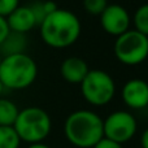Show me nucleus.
I'll return each instance as SVG.
<instances>
[{
    "mask_svg": "<svg viewBox=\"0 0 148 148\" xmlns=\"http://www.w3.org/2000/svg\"><path fill=\"white\" fill-rule=\"evenodd\" d=\"M140 144H142V148H148V129H146L143 131V134H142Z\"/></svg>",
    "mask_w": 148,
    "mask_h": 148,
    "instance_id": "obj_21",
    "label": "nucleus"
},
{
    "mask_svg": "<svg viewBox=\"0 0 148 148\" xmlns=\"http://www.w3.org/2000/svg\"><path fill=\"white\" fill-rule=\"evenodd\" d=\"M130 14L120 4H108L100 14V25L103 30L116 38L130 30Z\"/></svg>",
    "mask_w": 148,
    "mask_h": 148,
    "instance_id": "obj_8",
    "label": "nucleus"
},
{
    "mask_svg": "<svg viewBox=\"0 0 148 148\" xmlns=\"http://www.w3.org/2000/svg\"><path fill=\"white\" fill-rule=\"evenodd\" d=\"M9 31L10 30H9V26H8L7 18L0 16V44H1V42L5 39V36L8 35Z\"/></svg>",
    "mask_w": 148,
    "mask_h": 148,
    "instance_id": "obj_20",
    "label": "nucleus"
},
{
    "mask_svg": "<svg viewBox=\"0 0 148 148\" xmlns=\"http://www.w3.org/2000/svg\"><path fill=\"white\" fill-rule=\"evenodd\" d=\"M147 43H148V35H147Z\"/></svg>",
    "mask_w": 148,
    "mask_h": 148,
    "instance_id": "obj_25",
    "label": "nucleus"
},
{
    "mask_svg": "<svg viewBox=\"0 0 148 148\" xmlns=\"http://www.w3.org/2000/svg\"><path fill=\"white\" fill-rule=\"evenodd\" d=\"M108 7V0H83V8L88 14L100 16Z\"/></svg>",
    "mask_w": 148,
    "mask_h": 148,
    "instance_id": "obj_17",
    "label": "nucleus"
},
{
    "mask_svg": "<svg viewBox=\"0 0 148 148\" xmlns=\"http://www.w3.org/2000/svg\"><path fill=\"white\" fill-rule=\"evenodd\" d=\"M92 148H122V144L117 143V142H114V140H110V139H108V138H103Z\"/></svg>",
    "mask_w": 148,
    "mask_h": 148,
    "instance_id": "obj_19",
    "label": "nucleus"
},
{
    "mask_svg": "<svg viewBox=\"0 0 148 148\" xmlns=\"http://www.w3.org/2000/svg\"><path fill=\"white\" fill-rule=\"evenodd\" d=\"M88 65L83 59L77 56L68 57L62 61L60 73L64 81L72 84H81V82L84 79V77L88 73Z\"/></svg>",
    "mask_w": 148,
    "mask_h": 148,
    "instance_id": "obj_11",
    "label": "nucleus"
},
{
    "mask_svg": "<svg viewBox=\"0 0 148 148\" xmlns=\"http://www.w3.org/2000/svg\"><path fill=\"white\" fill-rule=\"evenodd\" d=\"M81 92L88 104L103 107L114 97L116 83L107 72L92 69L81 82Z\"/></svg>",
    "mask_w": 148,
    "mask_h": 148,
    "instance_id": "obj_5",
    "label": "nucleus"
},
{
    "mask_svg": "<svg viewBox=\"0 0 148 148\" xmlns=\"http://www.w3.org/2000/svg\"><path fill=\"white\" fill-rule=\"evenodd\" d=\"M29 1H34V0H29Z\"/></svg>",
    "mask_w": 148,
    "mask_h": 148,
    "instance_id": "obj_26",
    "label": "nucleus"
},
{
    "mask_svg": "<svg viewBox=\"0 0 148 148\" xmlns=\"http://www.w3.org/2000/svg\"><path fill=\"white\" fill-rule=\"evenodd\" d=\"M64 134L74 147L92 148L100 139L104 138L103 120L92 110H75L65 120Z\"/></svg>",
    "mask_w": 148,
    "mask_h": 148,
    "instance_id": "obj_2",
    "label": "nucleus"
},
{
    "mask_svg": "<svg viewBox=\"0 0 148 148\" xmlns=\"http://www.w3.org/2000/svg\"><path fill=\"white\" fill-rule=\"evenodd\" d=\"M122 100L131 109H144L148 107V83L143 79L134 78L122 87Z\"/></svg>",
    "mask_w": 148,
    "mask_h": 148,
    "instance_id": "obj_9",
    "label": "nucleus"
},
{
    "mask_svg": "<svg viewBox=\"0 0 148 148\" xmlns=\"http://www.w3.org/2000/svg\"><path fill=\"white\" fill-rule=\"evenodd\" d=\"M113 51L121 64L127 66L139 65L148 57L147 36L130 29L116 38Z\"/></svg>",
    "mask_w": 148,
    "mask_h": 148,
    "instance_id": "obj_6",
    "label": "nucleus"
},
{
    "mask_svg": "<svg viewBox=\"0 0 148 148\" xmlns=\"http://www.w3.org/2000/svg\"><path fill=\"white\" fill-rule=\"evenodd\" d=\"M3 91H4V86H3V83H1V82H0V97H1Z\"/></svg>",
    "mask_w": 148,
    "mask_h": 148,
    "instance_id": "obj_23",
    "label": "nucleus"
},
{
    "mask_svg": "<svg viewBox=\"0 0 148 148\" xmlns=\"http://www.w3.org/2000/svg\"><path fill=\"white\" fill-rule=\"evenodd\" d=\"M27 148H51V147L47 146V144H44L43 142H40V143H33V144H30Z\"/></svg>",
    "mask_w": 148,
    "mask_h": 148,
    "instance_id": "obj_22",
    "label": "nucleus"
},
{
    "mask_svg": "<svg viewBox=\"0 0 148 148\" xmlns=\"http://www.w3.org/2000/svg\"><path fill=\"white\" fill-rule=\"evenodd\" d=\"M30 9L33 12L34 17H35L36 21V26H39L42 22L44 21V18L47 16L52 14L55 10L59 9L57 4L53 1V0H47V1H40V0H34L30 5Z\"/></svg>",
    "mask_w": 148,
    "mask_h": 148,
    "instance_id": "obj_13",
    "label": "nucleus"
},
{
    "mask_svg": "<svg viewBox=\"0 0 148 148\" xmlns=\"http://www.w3.org/2000/svg\"><path fill=\"white\" fill-rule=\"evenodd\" d=\"M134 30L143 35H148V4H143L135 10L133 17Z\"/></svg>",
    "mask_w": 148,
    "mask_h": 148,
    "instance_id": "obj_16",
    "label": "nucleus"
},
{
    "mask_svg": "<svg viewBox=\"0 0 148 148\" xmlns=\"http://www.w3.org/2000/svg\"><path fill=\"white\" fill-rule=\"evenodd\" d=\"M1 59H3V56H1V53H0V62H1Z\"/></svg>",
    "mask_w": 148,
    "mask_h": 148,
    "instance_id": "obj_24",
    "label": "nucleus"
},
{
    "mask_svg": "<svg viewBox=\"0 0 148 148\" xmlns=\"http://www.w3.org/2000/svg\"><path fill=\"white\" fill-rule=\"evenodd\" d=\"M20 5V0H0V16L7 17Z\"/></svg>",
    "mask_w": 148,
    "mask_h": 148,
    "instance_id": "obj_18",
    "label": "nucleus"
},
{
    "mask_svg": "<svg viewBox=\"0 0 148 148\" xmlns=\"http://www.w3.org/2000/svg\"><path fill=\"white\" fill-rule=\"evenodd\" d=\"M9 30L16 33L27 34L36 26V21L29 5H18L9 16H7Z\"/></svg>",
    "mask_w": 148,
    "mask_h": 148,
    "instance_id": "obj_10",
    "label": "nucleus"
},
{
    "mask_svg": "<svg viewBox=\"0 0 148 148\" xmlns=\"http://www.w3.org/2000/svg\"><path fill=\"white\" fill-rule=\"evenodd\" d=\"M40 38L52 48H68L81 36L82 25L73 12L59 8L39 25Z\"/></svg>",
    "mask_w": 148,
    "mask_h": 148,
    "instance_id": "obj_1",
    "label": "nucleus"
},
{
    "mask_svg": "<svg viewBox=\"0 0 148 148\" xmlns=\"http://www.w3.org/2000/svg\"><path fill=\"white\" fill-rule=\"evenodd\" d=\"M20 109L13 101L0 97V126H13Z\"/></svg>",
    "mask_w": 148,
    "mask_h": 148,
    "instance_id": "obj_14",
    "label": "nucleus"
},
{
    "mask_svg": "<svg viewBox=\"0 0 148 148\" xmlns=\"http://www.w3.org/2000/svg\"><path fill=\"white\" fill-rule=\"evenodd\" d=\"M136 120L130 112L116 110L103 120L104 138L123 144L134 138L136 133Z\"/></svg>",
    "mask_w": 148,
    "mask_h": 148,
    "instance_id": "obj_7",
    "label": "nucleus"
},
{
    "mask_svg": "<svg viewBox=\"0 0 148 148\" xmlns=\"http://www.w3.org/2000/svg\"><path fill=\"white\" fill-rule=\"evenodd\" d=\"M27 48V36L26 34L16 33L10 30L5 39L0 44V53L1 56H10L17 53H26Z\"/></svg>",
    "mask_w": 148,
    "mask_h": 148,
    "instance_id": "obj_12",
    "label": "nucleus"
},
{
    "mask_svg": "<svg viewBox=\"0 0 148 148\" xmlns=\"http://www.w3.org/2000/svg\"><path fill=\"white\" fill-rule=\"evenodd\" d=\"M21 142L29 144L40 143L49 135L52 122L49 114L38 107H27L20 110L13 125Z\"/></svg>",
    "mask_w": 148,
    "mask_h": 148,
    "instance_id": "obj_4",
    "label": "nucleus"
},
{
    "mask_svg": "<svg viewBox=\"0 0 148 148\" xmlns=\"http://www.w3.org/2000/svg\"><path fill=\"white\" fill-rule=\"evenodd\" d=\"M38 75L36 62L27 53L4 56L0 62V82L4 88L23 90L35 82Z\"/></svg>",
    "mask_w": 148,
    "mask_h": 148,
    "instance_id": "obj_3",
    "label": "nucleus"
},
{
    "mask_svg": "<svg viewBox=\"0 0 148 148\" xmlns=\"http://www.w3.org/2000/svg\"><path fill=\"white\" fill-rule=\"evenodd\" d=\"M21 139L13 126H0V148H20Z\"/></svg>",
    "mask_w": 148,
    "mask_h": 148,
    "instance_id": "obj_15",
    "label": "nucleus"
}]
</instances>
